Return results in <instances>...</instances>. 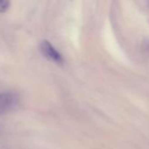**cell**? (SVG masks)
<instances>
[{
	"mask_svg": "<svg viewBox=\"0 0 149 149\" xmlns=\"http://www.w3.org/2000/svg\"><path fill=\"white\" fill-rule=\"evenodd\" d=\"M18 101L19 97L14 92L0 93V115L15 109L18 105Z\"/></svg>",
	"mask_w": 149,
	"mask_h": 149,
	"instance_id": "6da1fadb",
	"label": "cell"
},
{
	"mask_svg": "<svg viewBox=\"0 0 149 149\" xmlns=\"http://www.w3.org/2000/svg\"><path fill=\"white\" fill-rule=\"evenodd\" d=\"M40 51H41L42 54L46 58H47L48 59H50L55 63H61L62 62L61 55L52 45V44L49 43L47 40H43L40 43Z\"/></svg>",
	"mask_w": 149,
	"mask_h": 149,
	"instance_id": "7a4b0ae2",
	"label": "cell"
},
{
	"mask_svg": "<svg viewBox=\"0 0 149 149\" xmlns=\"http://www.w3.org/2000/svg\"><path fill=\"white\" fill-rule=\"evenodd\" d=\"M9 5H10V2L0 0V12H4L9 8Z\"/></svg>",
	"mask_w": 149,
	"mask_h": 149,
	"instance_id": "3957f363",
	"label": "cell"
}]
</instances>
